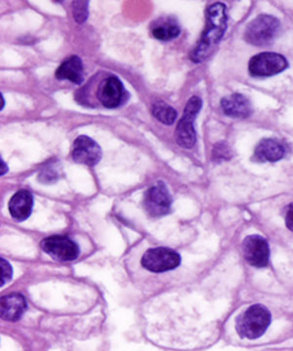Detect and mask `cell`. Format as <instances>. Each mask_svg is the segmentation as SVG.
<instances>
[{
  "label": "cell",
  "mask_w": 293,
  "mask_h": 351,
  "mask_svg": "<svg viewBox=\"0 0 293 351\" xmlns=\"http://www.w3.org/2000/svg\"><path fill=\"white\" fill-rule=\"evenodd\" d=\"M227 9L225 4L217 2L207 8V27L191 59L195 63H202L209 58L220 43L227 29Z\"/></svg>",
  "instance_id": "1"
},
{
  "label": "cell",
  "mask_w": 293,
  "mask_h": 351,
  "mask_svg": "<svg viewBox=\"0 0 293 351\" xmlns=\"http://www.w3.org/2000/svg\"><path fill=\"white\" fill-rule=\"evenodd\" d=\"M271 324V313L262 304L251 306L237 318V334L242 338L255 339L260 338Z\"/></svg>",
  "instance_id": "2"
},
{
  "label": "cell",
  "mask_w": 293,
  "mask_h": 351,
  "mask_svg": "<svg viewBox=\"0 0 293 351\" xmlns=\"http://www.w3.org/2000/svg\"><path fill=\"white\" fill-rule=\"evenodd\" d=\"M280 32V21L274 16L260 15L249 23L244 36L253 45L264 46L273 43Z\"/></svg>",
  "instance_id": "3"
},
{
  "label": "cell",
  "mask_w": 293,
  "mask_h": 351,
  "mask_svg": "<svg viewBox=\"0 0 293 351\" xmlns=\"http://www.w3.org/2000/svg\"><path fill=\"white\" fill-rule=\"evenodd\" d=\"M202 106V100L198 97H191L187 103L183 117L178 122L176 128V140L180 147L184 149H191L197 142V135H196L194 124Z\"/></svg>",
  "instance_id": "4"
},
{
  "label": "cell",
  "mask_w": 293,
  "mask_h": 351,
  "mask_svg": "<svg viewBox=\"0 0 293 351\" xmlns=\"http://www.w3.org/2000/svg\"><path fill=\"white\" fill-rule=\"evenodd\" d=\"M141 263L149 271L161 274L177 269L181 263V257L172 249L159 247L149 249L143 256Z\"/></svg>",
  "instance_id": "5"
},
{
  "label": "cell",
  "mask_w": 293,
  "mask_h": 351,
  "mask_svg": "<svg viewBox=\"0 0 293 351\" xmlns=\"http://www.w3.org/2000/svg\"><path fill=\"white\" fill-rule=\"evenodd\" d=\"M288 66L287 59L278 53L264 52L251 58L249 73L256 77H267L281 73Z\"/></svg>",
  "instance_id": "6"
},
{
  "label": "cell",
  "mask_w": 293,
  "mask_h": 351,
  "mask_svg": "<svg viewBox=\"0 0 293 351\" xmlns=\"http://www.w3.org/2000/svg\"><path fill=\"white\" fill-rule=\"evenodd\" d=\"M129 94L117 76L110 75L99 84L97 98L107 108L121 107L128 100Z\"/></svg>",
  "instance_id": "7"
},
{
  "label": "cell",
  "mask_w": 293,
  "mask_h": 351,
  "mask_svg": "<svg viewBox=\"0 0 293 351\" xmlns=\"http://www.w3.org/2000/svg\"><path fill=\"white\" fill-rule=\"evenodd\" d=\"M41 249L49 257L59 262H71L78 258L80 255V247L78 244L63 235H53L43 239Z\"/></svg>",
  "instance_id": "8"
},
{
  "label": "cell",
  "mask_w": 293,
  "mask_h": 351,
  "mask_svg": "<svg viewBox=\"0 0 293 351\" xmlns=\"http://www.w3.org/2000/svg\"><path fill=\"white\" fill-rule=\"evenodd\" d=\"M172 198L169 191L163 182L151 186L144 196V207L147 213L154 218L165 216L169 213Z\"/></svg>",
  "instance_id": "9"
},
{
  "label": "cell",
  "mask_w": 293,
  "mask_h": 351,
  "mask_svg": "<svg viewBox=\"0 0 293 351\" xmlns=\"http://www.w3.org/2000/svg\"><path fill=\"white\" fill-rule=\"evenodd\" d=\"M244 258L253 267H265L269 263L270 248L267 240L260 235H249L244 240Z\"/></svg>",
  "instance_id": "10"
},
{
  "label": "cell",
  "mask_w": 293,
  "mask_h": 351,
  "mask_svg": "<svg viewBox=\"0 0 293 351\" xmlns=\"http://www.w3.org/2000/svg\"><path fill=\"white\" fill-rule=\"evenodd\" d=\"M71 156L77 163L94 166L100 162L102 149L93 138L87 136H80L73 143Z\"/></svg>",
  "instance_id": "11"
},
{
  "label": "cell",
  "mask_w": 293,
  "mask_h": 351,
  "mask_svg": "<svg viewBox=\"0 0 293 351\" xmlns=\"http://www.w3.org/2000/svg\"><path fill=\"white\" fill-rule=\"evenodd\" d=\"M34 197L27 189H21L9 201V212L16 221H26L31 216Z\"/></svg>",
  "instance_id": "12"
},
{
  "label": "cell",
  "mask_w": 293,
  "mask_h": 351,
  "mask_svg": "<svg viewBox=\"0 0 293 351\" xmlns=\"http://www.w3.org/2000/svg\"><path fill=\"white\" fill-rule=\"evenodd\" d=\"M223 112L234 119H246L253 112L250 101L242 94H233L221 101Z\"/></svg>",
  "instance_id": "13"
},
{
  "label": "cell",
  "mask_w": 293,
  "mask_h": 351,
  "mask_svg": "<svg viewBox=\"0 0 293 351\" xmlns=\"http://www.w3.org/2000/svg\"><path fill=\"white\" fill-rule=\"evenodd\" d=\"M27 309V302L22 295L14 294L4 295L0 302V314L2 319L18 321L22 317Z\"/></svg>",
  "instance_id": "14"
},
{
  "label": "cell",
  "mask_w": 293,
  "mask_h": 351,
  "mask_svg": "<svg viewBox=\"0 0 293 351\" xmlns=\"http://www.w3.org/2000/svg\"><path fill=\"white\" fill-rule=\"evenodd\" d=\"M285 147L274 138L263 140L256 147L255 157L260 162H276L285 156Z\"/></svg>",
  "instance_id": "15"
},
{
  "label": "cell",
  "mask_w": 293,
  "mask_h": 351,
  "mask_svg": "<svg viewBox=\"0 0 293 351\" xmlns=\"http://www.w3.org/2000/svg\"><path fill=\"white\" fill-rule=\"evenodd\" d=\"M57 80H69L75 84H82L83 82V64L78 56L68 58L61 64L55 73Z\"/></svg>",
  "instance_id": "16"
},
{
  "label": "cell",
  "mask_w": 293,
  "mask_h": 351,
  "mask_svg": "<svg viewBox=\"0 0 293 351\" xmlns=\"http://www.w3.org/2000/svg\"><path fill=\"white\" fill-rule=\"evenodd\" d=\"M152 112L159 121L165 125H172L177 117V112L165 101H156L152 108Z\"/></svg>",
  "instance_id": "17"
},
{
  "label": "cell",
  "mask_w": 293,
  "mask_h": 351,
  "mask_svg": "<svg viewBox=\"0 0 293 351\" xmlns=\"http://www.w3.org/2000/svg\"><path fill=\"white\" fill-rule=\"evenodd\" d=\"M154 38L161 41L172 40L176 38L180 34V27L176 23H163V25H156L153 29Z\"/></svg>",
  "instance_id": "18"
},
{
  "label": "cell",
  "mask_w": 293,
  "mask_h": 351,
  "mask_svg": "<svg viewBox=\"0 0 293 351\" xmlns=\"http://www.w3.org/2000/svg\"><path fill=\"white\" fill-rule=\"evenodd\" d=\"M89 1L73 2V15L78 24H83L89 18Z\"/></svg>",
  "instance_id": "19"
},
{
  "label": "cell",
  "mask_w": 293,
  "mask_h": 351,
  "mask_svg": "<svg viewBox=\"0 0 293 351\" xmlns=\"http://www.w3.org/2000/svg\"><path fill=\"white\" fill-rule=\"evenodd\" d=\"M58 172L55 170L54 167L50 165H46L43 170L39 172L38 180L39 182H43V184H52V182H55L58 180Z\"/></svg>",
  "instance_id": "20"
},
{
  "label": "cell",
  "mask_w": 293,
  "mask_h": 351,
  "mask_svg": "<svg viewBox=\"0 0 293 351\" xmlns=\"http://www.w3.org/2000/svg\"><path fill=\"white\" fill-rule=\"evenodd\" d=\"M0 263H1V286H3L12 278L13 270L10 263L3 258L0 260Z\"/></svg>",
  "instance_id": "21"
},
{
  "label": "cell",
  "mask_w": 293,
  "mask_h": 351,
  "mask_svg": "<svg viewBox=\"0 0 293 351\" xmlns=\"http://www.w3.org/2000/svg\"><path fill=\"white\" fill-rule=\"evenodd\" d=\"M229 151H228V147L223 143H220L214 147L213 149V156L214 158H221L223 159L225 156H229Z\"/></svg>",
  "instance_id": "22"
},
{
  "label": "cell",
  "mask_w": 293,
  "mask_h": 351,
  "mask_svg": "<svg viewBox=\"0 0 293 351\" xmlns=\"http://www.w3.org/2000/svg\"><path fill=\"white\" fill-rule=\"evenodd\" d=\"M285 223L288 230L293 232V203L288 208L287 215H285Z\"/></svg>",
  "instance_id": "23"
},
{
  "label": "cell",
  "mask_w": 293,
  "mask_h": 351,
  "mask_svg": "<svg viewBox=\"0 0 293 351\" xmlns=\"http://www.w3.org/2000/svg\"><path fill=\"white\" fill-rule=\"evenodd\" d=\"M7 166L6 164L3 162V160L1 159V175L5 174L7 172Z\"/></svg>",
  "instance_id": "24"
},
{
  "label": "cell",
  "mask_w": 293,
  "mask_h": 351,
  "mask_svg": "<svg viewBox=\"0 0 293 351\" xmlns=\"http://www.w3.org/2000/svg\"><path fill=\"white\" fill-rule=\"evenodd\" d=\"M4 105H5V101L3 99V94L1 93V110H3Z\"/></svg>",
  "instance_id": "25"
}]
</instances>
